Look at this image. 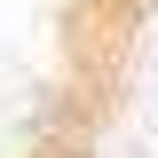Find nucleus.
<instances>
[{
    "label": "nucleus",
    "mask_w": 158,
    "mask_h": 158,
    "mask_svg": "<svg viewBox=\"0 0 158 158\" xmlns=\"http://www.w3.org/2000/svg\"><path fill=\"white\" fill-rule=\"evenodd\" d=\"M150 0H0V158H95Z\"/></svg>",
    "instance_id": "nucleus-1"
}]
</instances>
